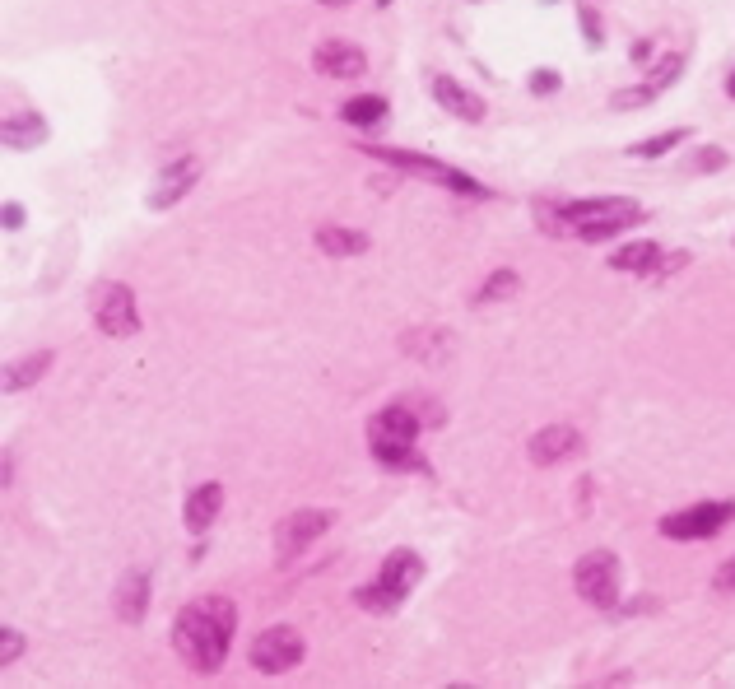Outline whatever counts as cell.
I'll list each match as a JSON object with an SVG mask.
<instances>
[{"mask_svg":"<svg viewBox=\"0 0 735 689\" xmlns=\"http://www.w3.org/2000/svg\"><path fill=\"white\" fill-rule=\"evenodd\" d=\"M196 177H201V168H196V159L168 163V173L159 177V187L149 191V205H154V210H168V205H177V201H182V196H187L191 187H196Z\"/></svg>","mask_w":735,"mask_h":689,"instance_id":"obj_13","label":"cell"},{"mask_svg":"<svg viewBox=\"0 0 735 689\" xmlns=\"http://www.w3.org/2000/svg\"><path fill=\"white\" fill-rule=\"evenodd\" d=\"M368 154L382 159V163H396V168H410V173L428 177V182H442V187H452V191H466V196H489L475 177L456 173V168H447V163H438V159H419V154H405V149H368Z\"/></svg>","mask_w":735,"mask_h":689,"instance_id":"obj_8","label":"cell"},{"mask_svg":"<svg viewBox=\"0 0 735 689\" xmlns=\"http://www.w3.org/2000/svg\"><path fill=\"white\" fill-rule=\"evenodd\" d=\"M317 247L326 257H359L368 247V238L359 229H317Z\"/></svg>","mask_w":735,"mask_h":689,"instance_id":"obj_19","label":"cell"},{"mask_svg":"<svg viewBox=\"0 0 735 689\" xmlns=\"http://www.w3.org/2000/svg\"><path fill=\"white\" fill-rule=\"evenodd\" d=\"M47 368H52V350H33L24 364H14L10 373H5V392H24V387H33Z\"/></svg>","mask_w":735,"mask_h":689,"instance_id":"obj_20","label":"cell"},{"mask_svg":"<svg viewBox=\"0 0 735 689\" xmlns=\"http://www.w3.org/2000/svg\"><path fill=\"white\" fill-rule=\"evenodd\" d=\"M684 261H689V257H684V252H675V257H661V261H656V271H652V275H656V280H666V275H675V271H680Z\"/></svg>","mask_w":735,"mask_h":689,"instance_id":"obj_32","label":"cell"},{"mask_svg":"<svg viewBox=\"0 0 735 689\" xmlns=\"http://www.w3.org/2000/svg\"><path fill=\"white\" fill-rule=\"evenodd\" d=\"M559 70H535L531 75V94H559Z\"/></svg>","mask_w":735,"mask_h":689,"instance_id":"obj_28","label":"cell"},{"mask_svg":"<svg viewBox=\"0 0 735 689\" xmlns=\"http://www.w3.org/2000/svg\"><path fill=\"white\" fill-rule=\"evenodd\" d=\"M573 587H577V596H587L596 610H615V601H619V559L610 550L582 554L577 568H573Z\"/></svg>","mask_w":735,"mask_h":689,"instance_id":"obj_4","label":"cell"},{"mask_svg":"<svg viewBox=\"0 0 735 689\" xmlns=\"http://www.w3.org/2000/svg\"><path fill=\"white\" fill-rule=\"evenodd\" d=\"M656 261H661V247H656V243H629V247H619L610 266L624 271V275H652Z\"/></svg>","mask_w":735,"mask_h":689,"instance_id":"obj_17","label":"cell"},{"mask_svg":"<svg viewBox=\"0 0 735 689\" xmlns=\"http://www.w3.org/2000/svg\"><path fill=\"white\" fill-rule=\"evenodd\" d=\"M577 447H582V433H577L573 424H549V429H540L531 438V461H540V466H554V461L573 457Z\"/></svg>","mask_w":735,"mask_h":689,"instance_id":"obj_12","label":"cell"},{"mask_svg":"<svg viewBox=\"0 0 735 689\" xmlns=\"http://www.w3.org/2000/svg\"><path fill=\"white\" fill-rule=\"evenodd\" d=\"M433 345H452V336H447V331H419V336H405V350L415 354V359H433V364H438V359H447V354L442 350H433Z\"/></svg>","mask_w":735,"mask_h":689,"instance_id":"obj_23","label":"cell"},{"mask_svg":"<svg viewBox=\"0 0 735 689\" xmlns=\"http://www.w3.org/2000/svg\"><path fill=\"white\" fill-rule=\"evenodd\" d=\"M0 643H5V648H0V662L10 666L14 657H19V652H24V638L14 634V629H5V634H0Z\"/></svg>","mask_w":735,"mask_h":689,"instance_id":"obj_30","label":"cell"},{"mask_svg":"<svg viewBox=\"0 0 735 689\" xmlns=\"http://www.w3.org/2000/svg\"><path fill=\"white\" fill-rule=\"evenodd\" d=\"M298 662H303V638H298V629H289V624H270V629H261V634L252 638L256 671L284 676V671H294Z\"/></svg>","mask_w":735,"mask_h":689,"instance_id":"obj_5","label":"cell"},{"mask_svg":"<svg viewBox=\"0 0 735 689\" xmlns=\"http://www.w3.org/2000/svg\"><path fill=\"white\" fill-rule=\"evenodd\" d=\"M726 89H731V98H735V75H731V84H726Z\"/></svg>","mask_w":735,"mask_h":689,"instance_id":"obj_37","label":"cell"},{"mask_svg":"<svg viewBox=\"0 0 735 689\" xmlns=\"http://www.w3.org/2000/svg\"><path fill=\"white\" fill-rule=\"evenodd\" d=\"M712 587H717V592H735V559H731V564L717 568V578H712Z\"/></svg>","mask_w":735,"mask_h":689,"instance_id":"obj_33","label":"cell"},{"mask_svg":"<svg viewBox=\"0 0 735 689\" xmlns=\"http://www.w3.org/2000/svg\"><path fill=\"white\" fill-rule=\"evenodd\" d=\"M415 438H419V419L405 406H387L382 415H373L368 424V447L387 471H419L415 457Z\"/></svg>","mask_w":735,"mask_h":689,"instance_id":"obj_3","label":"cell"},{"mask_svg":"<svg viewBox=\"0 0 735 689\" xmlns=\"http://www.w3.org/2000/svg\"><path fill=\"white\" fill-rule=\"evenodd\" d=\"M149 606V573L145 568H131L126 578L117 582V596H112V610H117L121 624H140Z\"/></svg>","mask_w":735,"mask_h":689,"instance_id":"obj_11","label":"cell"},{"mask_svg":"<svg viewBox=\"0 0 735 689\" xmlns=\"http://www.w3.org/2000/svg\"><path fill=\"white\" fill-rule=\"evenodd\" d=\"M652 42H633V61H638V66H647V61H652Z\"/></svg>","mask_w":735,"mask_h":689,"instance_id":"obj_34","label":"cell"},{"mask_svg":"<svg viewBox=\"0 0 735 689\" xmlns=\"http://www.w3.org/2000/svg\"><path fill=\"white\" fill-rule=\"evenodd\" d=\"M722 163H726L722 149H698V154H694V173H717Z\"/></svg>","mask_w":735,"mask_h":689,"instance_id":"obj_29","label":"cell"},{"mask_svg":"<svg viewBox=\"0 0 735 689\" xmlns=\"http://www.w3.org/2000/svg\"><path fill=\"white\" fill-rule=\"evenodd\" d=\"M377 5H391V0H377Z\"/></svg>","mask_w":735,"mask_h":689,"instance_id":"obj_38","label":"cell"},{"mask_svg":"<svg viewBox=\"0 0 735 689\" xmlns=\"http://www.w3.org/2000/svg\"><path fill=\"white\" fill-rule=\"evenodd\" d=\"M512 294H517V275H512V271H494V275H489V284L475 294V303H498V298H512Z\"/></svg>","mask_w":735,"mask_h":689,"instance_id":"obj_25","label":"cell"},{"mask_svg":"<svg viewBox=\"0 0 735 689\" xmlns=\"http://www.w3.org/2000/svg\"><path fill=\"white\" fill-rule=\"evenodd\" d=\"M582 28H587V47H601V24H596V10H577Z\"/></svg>","mask_w":735,"mask_h":689,"instance_id":"obj_31","label":"cell"},{"mask_svg":"<svg viewBox=\"0 0 735 689\" xmlns=\"http://www.w3.org/2000/svg\"><path fill=\"white\" fill-rule=\"evenodd\" d=\"M312 66L321 75H331V80H359L363 70H368V61H363V52L354 42H321L317 52H312Z\"/></svg>","mask_w":735,"mask_h":689,"instance_id":"obj_10","label":"cell"},{"mask_svg":"<svg viewBox=\"0 0 735 689\" xmlns=\"http://www.w3.org/2000/svg\"><path fill=\"white\" fill-rule=\"evenodd\" d=\"M419 573H424V564H419L415 550H391L387 559H382V578L377 582H387L396 596H405L419 582Z\"/></svg>","mask_w":735,"mask_h":689,"instance_id":"obj_15","label":"cell"},{"mask_svg":"<svg viewBox=\"0 0 735 689\" xmlns=\"http://www.w3.org/2000/svg\"><path fill=\"white\" fill-rule=\"evenodd\" d=\"M340 117L349 126H377V122H387V103L382 98H349L345 108H340Z\"/></svg>","mask_w":735,"mask_h":689,"instance_id":"obj_21","label":"cell"},{"mask_svg":"<svg viewBox=\"0 0 735 689\" xmlns=\"http://www.w3.org/2000/svg\"><path fill=\"white\" fill-rule=\"evenodd\" d=\"M94 322L103 336H135L140 331V317H135V298L126 284L107 280L94 289Z\"/></svg>","mask_w":735,"mask_h":689,"instance_id":"obj_7","label":"cell"},{"mask_svg":"<svg viewBox=\"0 0 735 689\" xmlns=\"http://www.w3.org/2000/svg\"><path fill=\"white\" fill-rule=\"evenodd\" d=\"M24 224V210L19 205H5V229H19Z\"/></svg>","mask_w":735,"mask_h":689,"instance_id":"obj_35","label":"cell"},{"mask_svg":"<svg viewBox=\"0 0 735 689\" xmlns=\"http://www.w3.org/2000/svg\"><path fill=\"white\" fill-rule=\"evenodd\" d=\"M680 70H684V56H680V52H670V56H666V61H661V66H656L652 84H656V89H666V84H670V80H675V75H680Z\"/></svg>","mask_w":735,"mask_h":689,"instance_id":"obj_27","label":"cell"},{"mask_svg":"<svg viewBox=\"0 0 735 689\" xmlns=\"http://www.w3.org/2000/svg\"><path fill=\"white\" fill-rule=\"evenodd\" d=\"M354 606L368 610V615H391V610L401 606V596L391 592L387 582H377V587H359V592H354Z\"/></svg>","mask_w":735,"mask_h":689,"instance_id":"obj_22","label":"cell"},{"mask_svg":"<svg viewBox=\"0 0 735 689\" xmlns=\"http://www.w3.org/2000/svg\"><path fill=\"white\" fill-rule=\"evenodd\" d=\"M219 503H224V489L214 485H201V489H191V499H187V531L191 536H205L210 531V522L219 517Z\"/></svg>","mask_w":735,"mask_h":689,"instance_id":"obj_16","label":"cell"},{"mask_svg":"<svg viewBox=\"0 0 735 689\" xmlns=\"http://www.w3.org/2000/svg\"><path fill=\"white\" fill-rule=\"evenodd\" d=\"M684 140V131H666V136H652V140H638V145H629L633 159H661V154H670V149Z\"/></svg>","mask_w":735,"mask_h":689,"instance_id":"obj_24","label":"cell"},{"mask_svg":"<svg viewBox=\"0 0 735 689\" xmlns=\"http://www.w3.org/2000/svg\"><path fill=\"white\" fill-rule=\"evenodd\" d=\"M656 94H661V89H656V84L647 80V84H638V89H624V94H615V98H610V108H615V112H633V108H647V103H652Z\"/></svg>","mask_w":735,"mask_h":689,"instance_id":"obj_26","label":"cell"},{"mask_svg":"<svg viewBox=\"0 0 735 689\" xmlns=\"http://www.w3.org/2000/svg\"><path fill=\"white\" fill-rule=\"evenodd\" d=\"M233 624H238V610L228 596H205V601H191L182 615H177L173 643L177 657L201 671V676H214L228 657V643H233Z\"/></svg>","mask_w":735,"mask_h":689,"instance_id":"obj_2","label":"cell"},{"mask_svg":"<svg viewBox=\"0 0 735 689\" xmlns=\"http://www.w3.org/2000/svg\"><path fill=\"white\" fill-rule=\"evenodd\" d=\"M535 224L549 238H582L605 243L619 229L642 224V205L629 196H596V201H535Z\"/></svg>","mask_w":735,"mask_h":689,"instance_id":"obj_1","label":"cell"},{"mask_svg":"<svg viewBox=\"0 0 735 689\" xmlns=\"http://www.w3.org/2000/svg\"><path fill=\"white\" fill-rule=\"evenodd\" d=\"M0 140H5V149H38L47 140V126H42V117H10Z\"/></svg>","mask_w":735,"mask_h":689,"instance_id":"obj_18","label":"cell"},{"mask_svg":"<svg viewBox=\"0 0 735 689\" xmlns=\"http://www.w3.org/2000/svg\"><path fill=\"white\" fill-rule=\"evenodd\" d=\"M326 527H331V513H321V508H303V513L284 517L280 527H275V559H280V564L298 559Z\"/></svg>","mask_w":735,"mask_h":689,"instance_id":"obj_9","label":"cell"},{"mask_svg":"<svg viewBox=\"0 0 735 689\" xmlns=\"http://www.w3.org/2000/svg\"><path fill=\"white\" fill-rule=\"evenodd\" d=\"M321 5H349V0H321Z\"/></svg>","mask_w":735,"mask_h":689,"instance_id":"obj_36","label":"cell"},{"mask_svg":"<svg viewBox=\"0 0 735 689\" xmlns=\"http://www.w3.org/2000/svg\"><path fill=\"white\" fill-rule=\"evenodd\" d=\"M433 98H438L452 117H461V122H480L484 117V98L470 94V89H461L452 75H433Z\"/></svg>","mask_w":735,"mask_h":689,"instance_id":"obj_14","label":"cell"},{"mask_svg":"<svg viewBox=\"0 0 735 689\" xmlns=\"http://www.w3.org/2000/svg\"><path fill=\"white\" fill-rule=\"evenodd\" d=\"M731 517H735V503H698V508L661 517V536H670V541H712Z\"/></svg>","mask_w":735,"mask_h":689,"instance_id":"obj_6","label":"cell"}]
</instances>
